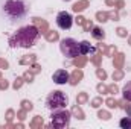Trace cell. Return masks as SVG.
Masks as SVG:
<instances>
[{
    "mask_svg": "<svg viewBox=\"0 0 131 129\" xmlns=\"http://www.w3.org/2000/svg\"><path fill=\"white\" fill-rule=\"evenodd\" d=\"M40 40V31L35 26H25L20 28L9 38V46L12 49H29L37 44Z\"/></svg>",
    "mask_w": 131,
    "mask_h": 129,
    "instance_id": "obj_1",
    "label": "cell"
},
{
    "mask_svg": "<svg viewBox=\"0 0 131 129\" xmlns=\"http://www.w3.org/2000/svg\"><path fill=\"white\" fill-rule=\"evenodd\" d=\"M3 15L11 21H18L26 17L28 14V5L23 0H6L2 6Z\"/></svg>",
    "mask_w": 131,
    "mask_h": 129,
    "instance_id": "obj_2",
    "label": "cell"
},
{
    "mask_svg": "<svg viewBox=\"0 0 131 129\" xmlns=\"http://www.w3.org/2000/svg\"><path fill=\"white\" fill-rule=\"evenodd\" d=\"M67 105H69V97L63 91H52L46 99V108L50 111L64 109Z\"/></svg>",
    "mask_w": 131,
    "mask_h": 129,
    "instance_id": "obj_3",
    "label": "cell"
},
{
    "mask_svg": "<svg viewBox=\"0 0 131 129\" xmlns=\"http://www.w3.org/2000/svg\"><path fill=\"white\" fill-rule=\"evenodd\" d=\"M60 50L61 53L67 56V58H78L81 53H79V43L73 38H63L60 41Z\"/></svg>",
    "mask_w": 131,
    "mask_h": 129,
    "instance_id": "obj_4",
    "label": "cell"
},
{
    "mask_svg": "<svg viewBox=\"0 0 131 129\" xmlns=\"http://www.w3.org/2000/svg\"><path fill=\"white\" fill-rule=\"evenodd\" d=\"M70 112L64 109H58V111H52V126L58 129H64L70 125Z\"/></svg>",
    "mask_w": 131,
    "mask_h": 129,
    "instance_id": "obj_5",
    "label": "cell"
},
{
    "mask_svg": "<svg viewBox=\"0 0 131 129\" xmlns=\"http://www.w3.org/2000/svg\"><path fill=\"white\" fill-rule=\"evenodd\" d=\"M73 24V17L67 12V11H61L57 14V26L63 31H69Z\"/></svg>",
    "mask_w": 131,
    "mask_h": 129,
    "instance_id": "obj_6",
    "label": "cell"
},
{
    "mask_svg": "<svg viewBox=\"0 0 131 129\" xmlns=\"http://www.w3.org/2000/svg\"><path fill=\"white\" fill-rule=\"evenodd\" d=\"M69 79H70V74H69V71H66V70H57V71L53 73V76H52V81H53L55 84H58V85L67 84Z\"/></svg>",
    "mask_w": 131,
    "mask_h": 129,
    "instance_id": "obj_7",
    "label": "cell"
},
{
    "mask_svg": "<svg viewBox=\"0 0 131 129\" xmlns=\"http://www.w3.org/2000/svg\"><path fill=\"white\" fill-rule=\"evenodd\" d=\"M96 49L92 47V44L89 41H81L79 43V53L81 55H89V53H95Z\"/></svg>",
    "mask_w": 131,
    "mask_h": 129,
    "instance_id": "obj_8",
    "label": "cell"
},
{
    "mask_svg": "<svg viewBox=\"0 0 131 129\" xmlns=\"http://www.w3.org/2000/svg\"><path fill=\"white\" fill-rule=\"evenodd\" d=\"M122 96H124L125 100L131 102V81L124 85V88H122Z\"/></svg>",
    "mask_w": 131,
    "mask_h": 129,
    "instance_id": "obj_9",
    "label": "cell"
},
{
    "mask_svg": "<svg viewBox=\"0 0 131 129\" xmlns=\"http://www.w3.org/2000/svg\"><path fill=\"white\" fill-rule=\"evenodd\" d=\"M92 36L101 41V40H104V38H105V33H104V31H101L99 28H93V32H92Z\"/></svg>",
    "mask_w": 131,
    "mask_h": 129,
    "instance_id": "obj_10",
    "label": "cell"
},
{
    "mask_svg": "<svg viewBox=\"0 0 131 129\" xmlns=\"http://www.w3.org/2000/svg\"><path fill=\"white\" fill-rule=\"evenodd\" d=\"M119 125H121V128L122 129H131V115L125 117V119H122V120L119 122Z\"/></svg>",
    "mask_w": 131,
    "mask_h": 129,
    "instance_id": "obj_11",
    "label": "cell"
},
{
    "mask_svg": "<svg viewBox=\"0 0 131 129\" xmlns=\"http://www.w3.org/2000/svg\"><path fill=\"white\" fill-rule=\"evenodd\" d=\"M128 115H131V108L128 109Z\"/></svg>",
    "mask_w": 131,
    "mask_h": 129,
    "instance_id": "obj_12",
    "label": "cell"
}]
</instances>
